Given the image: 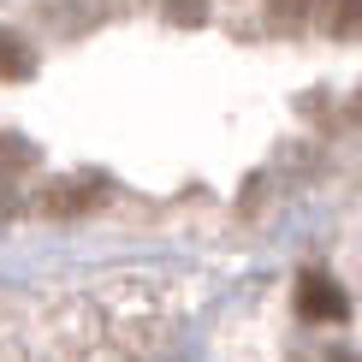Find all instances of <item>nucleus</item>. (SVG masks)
<instances>
[{"instance_id":"nucleus-2","label":"nucleus","mask_w":362,"mask_h":362,"mask_svg":"<svg viewBox=\"0 0 362 362\" xmlns=\"http://www.w3.org/2000/svg\"><path fill=\"white\" fill-rule=\"evenodd\" d=\"M101 196H107V185H101V178H78V185L66 178V185H48V190H42L36 208H42L48 220H71V214H89Z\"/></svg>"},{"instance_id":"nucleus-3","label":"nucleus","mask_w":362,"mask_h":362,"mask_svg":"<svg viewBox=\"0 0 362 362\" xmlns=\"http://www.w3.org/2000/svg\"><path fill=\"white\" fill-rule=\"evenodd\" d=\"M30 66H36V54H30L12 30H0V78H24Z\"/></svg>"},{"instance_id":"nucleus-5","label":"nucleus","mask_w":362,"mask_h":362,"mask_svg":"<svg viewBox=\"0 0 362 362\" xmlns=\"http://www.w3.org/2000/svg\"><path fill=\"white\" fill-rule=\"evenodd\" d=\"M167 18H178V24H196V18H202V0H167Z\"/></svg>"},{"instance_id":"nucleus-4","label":"nucleus","mask_w":362,"mask_h":362,"mask_svg":"<svg viewBox=\"0 0 362 362\" xmlns=\"http://www.w3.org/2000/svg\"><path fill=\"white\" fill-rule=\"evenodd\" d=\"M327 30L333 36H356L362 30V0H327Z\"/></svg>"},{"instance_id":"nucleus-6","label":"nucleus","mask_w":362,"mask_h":362,"mask_svg":"<svg viewBox=\"0 0 362 362\" xmlns=\"http://www.w3.org/2000/svg\"><path fill=\"white\" fill-rule=\"evenodd\" d=\"M274 6H279V18H285V24H297V18H303V6H309V0H274Z\"/></svg>"},{"instance_id":"nucleus-1","label":"nucleus","mask_w":362,"mask_h":362,"mask_svg":"<svg viewBox=\"0 0 362 362\" xmlns=\"http://www.w3.org/2000/svg\"><path fill=\"white\" fill-rule=\"evenodd\" d=\"M297 309H303L309 321H344V315H351V297H344V285L333 274H303V285H297Z\"/></svg>"}]
</instances>
